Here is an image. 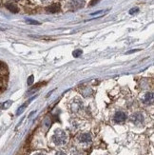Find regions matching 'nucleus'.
I'll return each mask as SVG.
<instances>
[{
	"label": "nucleus",
	"mask_w": 154,
	"mask_h": 155,
	"mask_svg": "<svg viewBox=\"0 0 154 155\" xmlns=\"http://www.w3.org/2000/svg\"><path fill=\"white\" fill-rule=\"evenodd\" d=\"M8 80V72L6 65L0 62V93L6 89Z\"/></svg>",
	"instance_id": "f257e3e1"
},
{
	"label": "nucleus",
	"mask_w": 154,
	"mask_h": 155,
	"mask_svg": "<svg viewBox=\"0 0 154 155\" xmlns=\"http://www.w3.org/2000/svg\"><path fill=\"white\" fill-rule=\"evenodd\" d=\"M52 141L54 142V144H56V145L58 146L64 145L66 141H67V134H66V132L64 130H62V129H57L52 136Z\"/></svg>",
	"instance_id": "f03ea898"
},
{
	"label": "nucleus",
	"mask_w": 154,
	"mask_h": 155,
	"mask_svg": "<svg viewBox=\"0 0 154 155\" xmlns=\"http://www.w3.org/2000/svg\"><path fill=\"white\" fill-rule=\"evenodd\" d=\"M113 119L116 123H122L127 119V115H125L123 111H118V112H116L115 115H114Z\"/></svg>",
	"instance_id": "7ed1b4c3"
},
{
	"label": "nucleus",
	"mask_w": 154,
	"mask_h": 155,
	"mask_svg": "<svg viewBox=\"0 0 154 155\" xmlns=\"http://www.w3.org/2000/svg\"><path fill=\"white\" fill-rule=\"evenodd\" d=\"M131 120L134 124H140L143 122V115L141 113H134L131 116Z\"/></svg>",
	"instance_id": "20e7f679"
},
{
	"label": "nucleus",
	"mask_w": 154,
	"mask_h": 155,
	"mask_svg": "<svg viewBox=\"0 0 154 155\" xmlns=\"http://www.w3.org/2000/svg\"><path fill=\"white\" fill-rule=\"evenodd\" d=\"M46 10H47L48 13H57L59 11V5L58 4H52V5H50V7H48Z\"/></svg>",
	"instance_id": "39448f33"
},
{
	"label": "nucleus",
	"mask_w": 154,
	"mask_h": 155,
	"mask_svg": "<svg viewBox=\"0 0 154 155\" xmlns=\"http://www.w3.org/2000/svg\"><path fill=\"white\" fill-rule=\"evenodd\" d=\"M80 141L83 142V143H90V142H91L90 134H88V133L82 134L81 136H80Z\"/></svg>",
	"instance_id": "423d86ee"
},
{
	"label": "nucleus",
	"mask_w": 154,
	"mask_h": 155,
	"mask_svg": "<svg viewBox=\"0 0 154 155\" xmlns=\"http://www.w3.org/2000/svg\"><path fill=\"white\" fill-rule=\"evenodd\" d=\"M6 8H7L8 10H10L11 13H18V8H17L15 5L13 4V3H8V4H6Z\"/></svg>",
	"instance_id": "0eeeda50"
},
{
	"label": "nucleus",
	"mask_w": 154,
	"mask_h": 155,
	"mask_svg": "<svg viewBox=\"0 0 154 155\" xmlns=\"http://www.w3.org/2000/svg\"><path fill=\"white\" fill-rule=\"evenodd\" d=\"M152 101H153V94L151 93V92H147V93L145 95L144 102L147 104H149V103H152Z\"/></svg>",
	"instance_id": "6e6552de"
},
{
	"label": "nucleus",
	"mask_w": 154,
	"mask_h": 155,
	"mask_svg": "<svg viewBox=\"0 0 154 155\" xmlns=\"http://www.w3.org/2000/svg\"><path fill=\"white\" fill-rule=\"evenodd\" d=\"M28 104H29V102H27V103H25V104H24V105H23V106H21V107H20V108H19L18 109H17V112H16V114H17V115H19V114H21V113H22V112H23V111H24V109H26V107H27V106H28Z\"/></svg>",
	"instance_id": "1a4fd4ad"
},
{
	"label": "nucleus",
	"mask_w": 154,
	"mask_h": 155,
	"mask_svg": "<svg viewBox=\"0 0 154 155\" xmlns=\"http://www.w3.org/2000/svg\"><path fill=\"white\" fill-rule=\"evenodd\" d=\"M11 105V101H7V102L0 105V109H8Z\"/></svg>",
	"instance_id": "9d476101"
},
{
	"label": "nucleus",
	"mask_w": 154,
	"mask_h": 155,
	"mask_svg": "<svg viewBox=\"0 0 154 155\" xmlns=\"http://www.w3.org/2000/svg\"><path fill=\"white\" fill-rule=\"evenodd\" d=\"M72 54H73L74 57L77 58V57H79V56L82 54V50H75V52H73Z\"/></svg>",
	"instance_id": "9b49d317"
},
{
	"label": "nucleus",
	"mask_w": 154,
	"mask_h": 155,
	"mask_svg": "<svg viewBox=\"0 0 154 155\" xmlns=\"http://www.w3.org/2000/svg\"><path fill=\"white\" fill-rule=\"evenodd\" d=\"M44 124H45V126H46V127H48H48L50 126V124H51V121H50V118H48V117L46 118L45 121H44Z\"/></svg>",
	"instance_id": "f8f14e48"
},
{
	"label": "nucleus",
	"mask_w": 154,
	"mask_h": 155,
	"mask_svg": "<svg viewBox=\"0 0 154 155\" xmlns=\"http://www.w3.org/2000/svg\"><path fill=\"white\" fill-rule=\"evenodd\" d=\"M27 83H28V85H29V86H31V84L33 83V75H31L30 77L28 78V81H27Z\"/></svg>",
	"instance_id": "ddd939ff"
},
{
	"label": "nucleus",
	"mask_w": 154,
	"mask_h": 155,
	"mask_svg": "<svg viewBox=\"0 0 154 155\" xmlns=\"http://www.w3.org/2000/svg\"><path fill=\"white\" fill-rule=\"evenodd\" d=\"M27 22L29 24H33V25H39V22H37V21H34V20H27Z\"/></svg>",
	"instance_id": "4468645a"
},
{
	"label": "nucleus",
	"mask_w": 154,
	"mask_h": 155,
	"mask_svg": "<svg viewBox=\"0 0 154 155\" xmlns=\"http://www.w3.org/2000/svg\"><path fill=\"white\" fill-rule=\"evenodd\" d=\"M138 9H137V8H135V9H131L130 10V12H129V13H130V15H133V13H136V12H138Z\"/></svg>",
	"instance_id": "2eb2a0df"
},
{
	"label": "nucleus",
	"mask_w": 154,
	"mask_h": 155,
	"mask_svg": "<svg viewBox=\"0 0 154 155\" xmlns=\"http://www.w3.org/2000/svg\"><path fill=\"white\" fill-rule=\"evenodd\" d=\"M56 155H66L64 152H62V151H60V152H57Z\"/></svg>",
	"instance_id": "dca6fc26"
},
{
	"label": "nucleus",
	"mask_w": 154,
	"mask_h": 155,
	"mask_svg": "<svg viewBox=\"0 0 154 155\" xmlns=\"http://www.w3.org/2000/svg\"><path fill=\"white\" fill-rule=\"evenodd\" d=\"M139 50H130V52H128L127 53H131V52H138Z\"/></svg>",
	"instance_id": "f3484780"
},
{
	"label": "nucleus",
	"mask_w": 154,
	"mask_h": 155,
	"mask_svg": "<svg viewBox=\"0 0 154 155\" xmlns=\"http://www.w3.org/2000/svg\"><path fill=\"white\" fill-rule=\"evenodd\" d=\"M36 155H45V154H41V153H39V154H36Z\"/></svg>",
	"instance_id": "a211bd4d"
}]
</instances>
